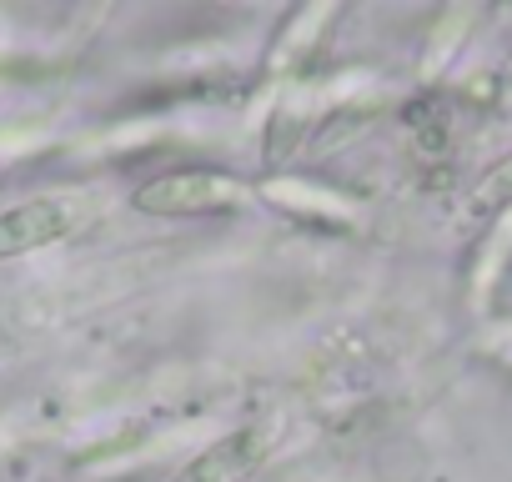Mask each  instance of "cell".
I'll return each mask as SVG.
<instances>
[{
    "label": "cell",
    "instance_id": "1",
    "mask_svg": "<svg viewBox=\"0 0 512 482\" xmlns=\"http://www.w3.org/2000/svg\"><path fill=\"white\" fill-rule=\"evenodd\" d=\"M131 206L146 211V216H171V221L226 216V211L251 206V186L241 176L221 171V166H176V171H161V176L141 181Z\"/></svg>",
    "mask_w": 512,
    "mask_h": 482
},
{
    "label": "cell",
    "instance_id": "2",
    "mask_svg": "<svg viewBox=\"0 0 512 482\" xmlns=\"http://www.w3.org/2000/svg\"><path fill=\"white\" fill-rule=\"evenodd\" d=\"M272 447H277V422H267V417L241 422L226 437H216L211 447H201L186 467H176L171 482H251L262 472V462L272 457Z\"/></svg>",
    "mask_w": 512,
    "mask_h": 482
},
{
    "label": "cell",
    "instance_id": "3",
    "mask_svg": "<svg viewBox=\"0 0 512 482\" xmlns=\"http://www.w3.org/2000/svg\"><path fill=\"white\" fill-rule=\"evenodd\" d=\"M86 226V201L81 196H31L11 211H0V262L56 247Z\"/></svg>",
    "mask_w": 512,
    "mask_h": 482
}]
</instances>
